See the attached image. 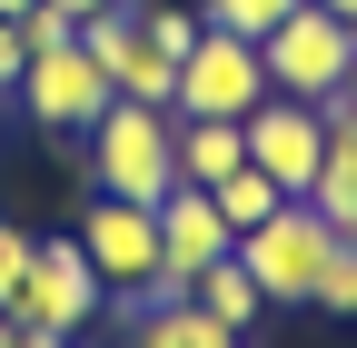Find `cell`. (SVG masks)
Segmentation results:
<instances>
[{"label":"cell","mask_w":357,"mask_h":348,"mask_svg":"<svg viewBox=\"0 0 357 348\" xmlns=\"http://www.w3.org/2000/svg\"><path fill=\"white\" fill-rule=\"evenodd\" d=\"M119 348H248L229 319H208L199 298H159V309H139L129 319V338Z\"/></svg>","instance_id":"10"},{"label":"cell","mask_w":357,"mask_h":348,"mask_svg":"<svg viewBox=\"0 0 357 348\" xmlns=\"http://www.w3.org/2000/svg\"><path fill=\"white\" fill-rule=\"evenodd\" d=\"M268 100V70H258V40L238 30H199L189 50H178V119H248Z\"/></svg>","instance_id":"6"},{"label":"cell","mask_w":357,"mask_h":348,"mask_svg":"<svg viewBox=\"0 0 357 348\" xmlns=\"http://www.w3.org/2000/svg\"><path fill=\"white\" fill-rule=\"evenodd\" d=\"M60 10H70V20H89V10H109V0H60Z\"/></svg>","instance_id":"21"},{"label":"cell","mask_w":357,"mask_h":348,"mask_svg":"<svg viewBox=\"0 0 357 348\" xmlns=\"http://www.w3.org/2000/svg\"><path fill=\"white\" fill-rule=\"evenodd\" d=\"M318 10H337V20H357V0H318Z\"/></svg>","instance_id":"22"},{"label":"cell","mask_w":357,"mask_h":348,"mask_svg":"<svg viewBox=\"0 0 357 348\" xmlns=\"http://www.w3.org/2000/svg\"><path fill=\"white\" fill-rule=\"evenodd\" d=\"M318 319H357V239L337 249V269L318 279Z\"/></svg>","instance_id":"17"},{"label":"cell","mask_w":357,"mask_h":348,"mask_svg":"<svg viewBox=\"0 0 357 348\" xmlns=\"http://www.w3.org/2000/svg\"><path fill=\"white\" fill-rule=\"evenodd\" d=\"M0 348H70V338H50V328H0Z\"/></svg>","instance_id":"20"},{"label":"cell","mask_w":357,"mask_h":348,"mask_svg":"<svg viewBox=\"0 0 357 348\" xmlns=\"http://www.w3.org/2000/svg\"><path fill=\"white\" fill-rule=\"evenodd\" d=\"M238 239H229V219H218V199L208 189H189L178 180L169 199H159V259H169V289H189L208 259H229Z\"/></svg>","instance_id":"9"},{"label":"cell","mask_w":357,"mask_h":348,"mask_svg":"<svg viewBox=\"0 0 357 348\" xmlns=\"http://www.w3.org/2000/svg\"><path fill=\"white\" fill-rule=\"evenodd\" d=\"M20 10H30V0H0V20H20Z\"/></svg>","instance_id":"23"},{"label":"cell","mask_w":357,"mask_h":348,"mask_svg":"<svg viewBox=\"0 0 357 348\" xmlns=\"http://www.w3.org/2000/svg\"><path fill=\"white\" fill-rule=\"evenodd\" d=\"M109 100H119V90H109V70L89 60L79 40H60V50H30V70H20V110L50 129V140H60V129H89Z\"/></svg>","instance_id":"8"},{"label":"cell","mask_w":357,"mask_h":348,"mask_svg":"<svg viewBox=\"0 0 357 348\" xmlns=\"http://www.w3.org/2000/svg\"><path fill=\"white\" fill-rule=\"evenodd\" d=\"M79 140H89V180H100V199H139V209H159V199L178 189V150H169V140H178V110L109 100Z\"/></svg>","instance_id":"1"},{"label":"cell","mask_w":357,"mask_h":348,"mask_svg":"<svg viewBox=\"0 0 357 348\" xmlns=\"http://www.w3.org/2000/svg\"><path fill=\"white\" fill-rule=\"evenodd\" d=\"M20 70H30V30L0 20V90H20Z\"/></svg>","instance_id":"18"},{"label":"cell","mask_w":357,"mask_h":348,"mask_svg":"<svg viewBox=\"0 0 357 348\" xmlns=\"http://www.w3.org/2000/svg\"><path fill=\"white\" fill-rule=\"evenodd\" d=\"M79 249H89L100 289L119 298L129 319H139V309H159V298H189V289H169V259H159V209H139V199H89Z\"/></svg>","instance_id":"3"},{"label":"cell","mask_w":357,"mask_h":348,"mask_svg":"<svg viewBox=\"0 0 357 348\" xmlns=\"http://www.w3.org/2000/svg\"><path fill=\"white\" fill-rule=\"evenodd\" d=\"M119 100H149V110H169V100H178V60H159L149 40H139V50L119 60Z\"/></svg>","instance_id":"15"},{"label":"cell","mask_w":357,"mask_h":348,"mask_svg":"<svg viewBox=\"0 0 357 348\" xmlns=\"http://www.w3.org/2000/svg\"><path fill=\"white\" fill-rule=\"evenodd\" d=\"M258 70H268V90H288V100H337L347 70H357V20L298 0V10L258 40Z\"/></svg>","instance_id":"5"},{"label":"cell","mask_w":357,"mask_h":348,"mask_svg":"<svg viewBox=\"0 0 357 348\" xmlns=\"http://www.w3.org/2000/svg\"><path fill=\"white\" fill-rule=\"evenodd\" d=\"M100 269H89L79 239H30V269L0 289V319L10 328H50V338H79L89 319H100Z\"/></svg>","instance_id":"4"},{"label":"cell","mask_w":357,"mask_h":348,"mask_svg":"<svg viewBox=\"0 0 357 348\" xmlns=\"http://www.w3.org/2000/svg\"><path fill=\"white\" fill-rule=\"evenodd\" d=\"M337 100H347V110H357V70H347V90H337Z\"/></svg>","instance_id":"24"},{"label":"cell","mask_w":357,"mask_h":348,"mask_svg":"<svg viewBox=\"0 0 357 348\" xmlns=\"http://www.w3.org/2000/svg\"><path fill=\"white\" fill-rule=\"evenodd\" d=\"M248 159L268 169V180H278L288 199H307L318 189V159H328V119H318V100H288V90H268L248 119Z\"/></svg>","instance_id":"7"},{"label":"cell","mask_w":357,"mask_h":348,"mask_svg":"<svg viewBox=\"0 0 357 348\" xmlns=\"http://www.w3.org/2000/svg\"><path fill=\"white\" fill-rule=\"evenodd\" d=\"M189 298H199V309H208V319H229L238 338H248V328L268 319V298H258V279L238 269V249H229V259H208V269L189 279Z\"/></svg>","instance_id":"12"},{"label":"cell","mask_w":357,"mask_h":348,"mask_svg":"<svg viewBox=\"0 0 357 348\" xmlns=\"http://www.w3.org/2000/svg\"><path fill=\"white\" fill-rule=\"evenodd\" d=\"M129 10H139V40H149L159 60H178V50L208 30V10H189V0H129Z\"/></svg>","instance_id":"14"},{"label":"cell","mask_w":357,"mask_h":348,"mask_svg":"<svg viewBox=\"0 0 357 348\" xmlns=\"http://www.w3.org/2000/svg\"><path fill=\"white\" fill-rule=\"evenodd\" d=\"M208 199H218V219H229V239H238V229H258V219H268V209H288V189H278V180H268V169H258V159H238V169H229V180H218Z\"/></svg>","instance_id":"13"},{"label":"cell","mask_w":357,"mask_h":348,"mask_svg":"<svg viewBox=\"0 0 357 348\" xmlns=\"http://www.w3.org/2000/svg\"><path fill=\"white\" fill-rule=\"evenodd\" d=\"M337 229L318 219L307 199H288V209H268L258 229H238V269L258 279V298L268 309H318V279L337 269Z\"/></svg>","instance_id":"2"},{"label":"cell","mask_w":357,"mask_h":348,"mask_svg":"<svg viewBox=\"0 0 357 348\" xmlns=\"http://www.w3.org/2000/svg\"><path fill=\"white\" fill-rule=\"evenodd\" d=\"M0 328H10V319H0Z\"/></svg>","instance_id":"25"},{"label":"cell","mask_w":357,"mask_h":348,"mask_svg":"<svg viewBox=\"0 0 357 348\" xmlns=\"http://www.w3.org/2000/svg\"><path fill=\"white\" fill-rule=\"evenodd\" d=\"M169 150H178V180H189V189H218V180L248 159V129H238V119H178Z\"/></svg>","instance_id":"11"},{"label":"cell","mask_w":357,"mask_h":348,"mask_svg":"<svg viewBox=\"0 0 357 348\" xmlns=\"http://www.w3.org/2000/svg\"><path fill=\"white\" fill-rule=\"evenodd\" d=\"M20 269H30V229H10V219H0V289H10Z\"/></svg>","instance_id":"19"},{"label":"cell","mask_w":357,"mask_h":348,"mask_svg":"<svg viewBox=\"0 0 357 348\" xmlns=\"http://www.w3.org/2000/svg\"><path fill=\"white\" fill-rule=\"evenodd\" d=\"M298 10V0H208V30H238V40H268Z\"/></svg>","instance_id":"16"}]
</instances>
